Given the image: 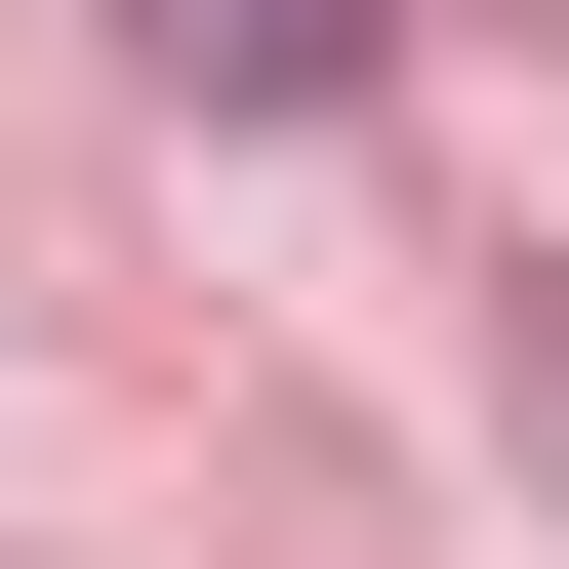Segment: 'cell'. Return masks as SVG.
Segmentation results:
<instances>
[{"instance_id": "6da1fadb", "label": "cell", "mask_w": 569, "mask_h": 569, "mask_svg": "<svg viewBox=\"0 0 569 569\" xmlns=\"http://www.w3.org/2000/svg\"><path fill=\"white\" fill-rule=\"evenodd\" d=\"M122 82H203V122H326V82H367V0H122Z\"/></svg>"}]
</instances>
